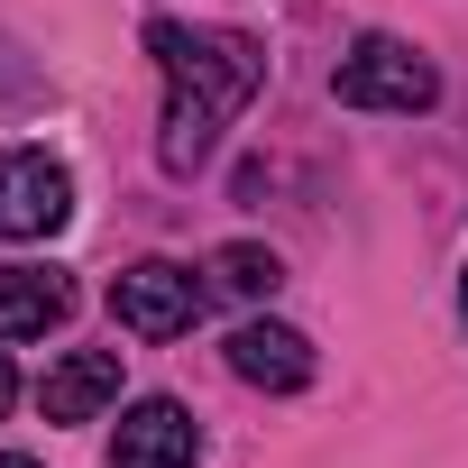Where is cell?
Wrapping results in <instances>:
<instances>
[{
    "instance_id": "277c9868",
    "label": "cell",
    "mask_w": 468,
    "mask_h": 468,
    "mask_svg": "<svg viewBox=\"0 0 468 468\" xmlns=\"http://www.w3.org/2000/svg\"><path fill=\"white\" fill-rule=\"evenodd\" d=\"M74 220V175L47 147H0V239H56Z\"/></svg>"
},
{
    "instance_id": "ba28073f",
    "label": "cell",
    "mask_w": 468,
    "mask_h": 468,
    "mask_svg": "<svg viewBox=\"0 0 468 468\" xmlns=\"http://www.w3.org/2000/svg\"><path fill=\"white\" fill-rule=\"evenodd\" d=\"M74 313L65 267H0V340H47Z\"/></svg>"
},
{
    "instance_id": "7c38bea8",
    "label": "cell",
    "mask_w": 468,
    "mask_h": 468,
    "mask_svg": "<svg viewBox=\"0 0 468 468\" xmlns=\"http://www.w3.org/2000/svg\"><path fill=\"white\" fill-rule=\"evenodd\" d=\"M459 322H468V276H459Z\"/></svg>"
},
{
    "instance_id": "7a4b0ae2",
    "label": "cell",
    "mask_w": 468,
    "mask_h": 468,
    "mask_svg": "<svg viewBox=\"0 0 468 468\" xmlns=\"http://www.w3.org/2000/svg\"><path fill=\"white\" fill-rule=\"evenodd\" d=\"M331 92H340V111H431L441 101V65L422 56V47H404V37H358L349 56H340V74H331Z\"/></svg>"
},
{
    "instance_id": "8992f818",
    "label": "cell",
    "mask_w": 468,
    "mask_h": 468,
    "mask_svg": "<svg viewBox=\"0 0 468 468\" xmlns=\"http://www.w3.org/2000/svg\"><path fill=\"white\" fill-rule=\"evenodd\" d=\"M229 367L267 395H294V386H313V340L285 331V322H239L229 331Z\"/></svg>"
},
{
    "instance_id": "3957f363",
    "label": "cell",
    "mask_w": 468,
    "mask_h": 468,
    "mask_svg": "<svg viewBox=\"0 0 468 468\" xmlns=\"http://www.w3.org/2000/svg\"><path fill=\"white\" fill-rule=\"evenodd\" d=\"M111 322L138 331V340H184V331L202 322V285H193V267H175V258H138V267H120V276H111Z\"/></svg>"
},
{
    "instance_id": "9c48e42d",
    "label": "cell",
    "mask_w": 468,
    "mask_h": 468,
    "mask_svg": "<svg viewBox=\"0 0 468 468\" xmlns=\"http://www.w3.org/2000/svg\"><path fill=\"white\" fill-rule=\"evenodd\" d=\"M211 285H220V294H239V303H267V294L285 285V258L258 249V239H229V249L211 258Z\"/></svg>"
},
{
    "instance_id": "8fae6325",
    "label": "cell",
    "mask_w": 468,
    "mask_h": 468,
    "mask_svg": "<svg viewBox=\"0 0 468 468\" xmlns=\"http://www.w3.org/2000/svg\"><path fill=\"white\" fill-rule=\"evenodd\" d=\"M0 468H37V459H19V450H0Z\"/></svg>"
},
{
    "instance_id": "5b68a950",
    "label": "cell",
    "mask_w": 468,
    "mask_h": 468,
    "mask_svg": "<svg viewBox=\"0 0 468 468\" xmlns=\"http://www.w3.org/2000/svg\"><path fill=\"white\" fill-rule=\"evenodd\" d=\"M193 459H202V431H193V413L175 395L129 404L120 431H111V468H193Z\"/></svg>"
},
{
    "instance_id": "6da1fadb",
    "label": "cell",
    "mask_w": 468,
    "mask_h": 468,
    "mask_svg": "<svg viewBox=\"0 0 468 468\" xmlns=\"http://www.w3.org/2000/svg\"><path fill=\"white\" fill-rule=\"evenodd\" d=\"M156 74H165V129H156V165L165 175H202L220 129L239 120L267 83V47L239 28H184V19H147Z\"/></svg>"
},
{
    "instance_id": "52a82bcc",
    "label": "cell",
    "mask_w": 468,
    "mask_h": 468,
    "mask_svg": "<svg viewBox=\"0 0 468 468\" xmlns=\"http://www.w3.org/2000/svg\"><path fill=\"white\" fill-rule=\"evenodd\" d=\"M37 404H47V422H92L101 404H120V349H74V358H56L47 386H37Z\"/></svg>"
},
{
    "instance_id": "30bf717a",
    "label": "cell",
    "mask_w": 468,
    "mask_h": 468,
    "mask_svg": "<svg viewBox=\"0 0 468 468\" xmlns=\"http://www.w3.org/2000/svg\"><path fill=\"white\" fill-rule=\"evenodd\" d=\"M10 404H19V367L0 358V422H10Z\"/></svg>"
}]
</instances>
